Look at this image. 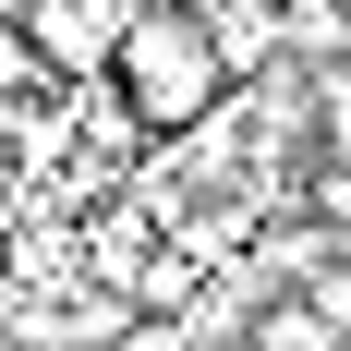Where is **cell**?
I'll return each instance as SVG.
<instances>
[{"label": "cell", "instance_id": "cell-5", "mask_svg": "<svg viewBox=\"0 0 351 351\" xmlns=\"http://www.w3.org/2000/svg\"><path fill=\"white\" fill-rule=\"evenodd\" d=\"M109 351H194V339H182L170 315H134V327H121V339H109Z\"/></svg>", "mask_w": 351, "mask_h": 351}, {"label": "cell", "instance_id": "cell-3", "mask_svg": "<svg viewBox=\"0 0 351 351\" xmlns=\"http://www.w3.org/2000/svg\"><path fill=\"white\" fill-rule=\"evenodd\" d=\"M230 351H351V339L315 315V303H303V291H254L243 327H230Z\"/></svg>", "mask_w": 351, "mask_h": 351}, {"label": "cell", "instance_id": "cell-1", "mask_svg": "<svg viewBox=\"0 0 351 351\" xmlns=\"http://www.w3.org/2000/svg\"><path fill=\"white\" fill-rule=\"evenodd\" d=\"M109 97L134 134H194L218 97H230V61H218L206 12H182V0H134L121 36H109Z\"/></svg>", "mask_w": 351, "mask_h": 351}, {"label": "cell", "instance_id": "cell-2", "mask_svg": "<svg viewBox=\"0 0 351 351\" xmlns=\"http://www.w3.org/2000/svg\"><path fill=\"white\" fill-rule=\"evenodd\" d=\"M121 12H134V0H12V36H25V61L49 73V85H97Z\"/></svg>", "mask_w": 351, "mask_h": 351}, {"label": "cell", "instance_id": "cell-4", "mask_svg": "<svg viewBox=\"0 0 351 351\" xmlns=\"http://www.w3.org/2000/svg\"><path fill=\"white\" fill-rule=\"evenodd\" d=\"M303 303H315V315H327V327H339V339H351V243L327 254L315 279H303Z\"/></svg>", "mask_w": 351, "mask_h": 351}]
</instances>
